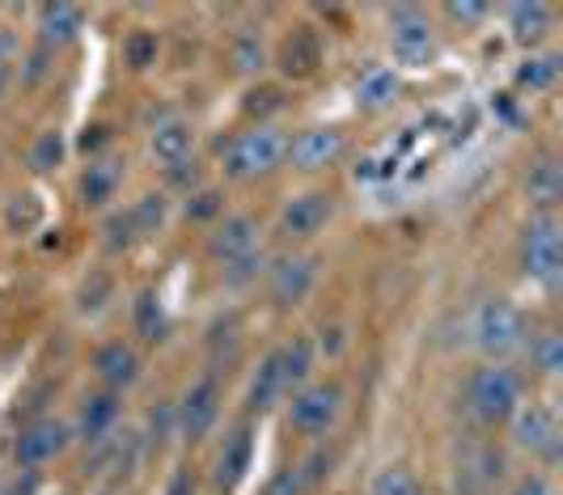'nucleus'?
Instances as JSON below:
<instances>
[{"instance_id":"18","label":"nucleus","mask_w":563,"mask_h":495,"mask_svg":"<svg viewBox=\"0 0 563 495\" xmlns=\"http://www.w3.org/2000/svg\"><path fill=\"white\" fill-rule=\"evenodd\" d=\"M508 30L521 47H538L547 34H551V4L542 0H526V4H512L508 9Z\"/></svg>"},{"instance_id":"14","label":"nucleus","mask_w":563,"mask_h":495,"mask_svg":"<svg viewBox=\"0 0 563 495\" xmlns=\"http://www.w3.org/2000/svg\"><path fill=\"white\" fill-rule=\"evenodd\" d=\"M500 474H505V458L496 453V449H471L466 458H462V466H457V483L466 487L471 495H487L496 483H500Z\"/></svg>"},{"instance_id":"33","label":"nucleus","mask_w":563,"mask_h":495,"mask_svg":"<svg viewBox=\"0 0 563 495\" xmlns=\"http://www.w3.org/2000/svg\"><path fill=\"white\" fill-rule=\"evenodd\" d=\"M395 73H368L365 81H361V89H356V98L365 102V107H386L390 98H395Z\"/></svg>"},{"instance_id":"29","label":"nucleus","mask_w":563,"mask_h":495,"mask_svg":"<svg viewBox=\"0 0 563 495\" xmlns=\"http://www.w3.org/2000/svg\"><path fill=\"white\" fill-rule=\"evenodd\" d=\"M123 59H128V68H153L157 64V34H148V30H136V34H128V43H123Z\"/></svg>"},{"instance_id":"30","label":"nucleus","mask_w":563,"mask_h":495,"mask_svg":"<svg viewBox=\"0 0 563 495\" xmlns=\"http://www.w3.org/2000/svg\"><path fill=\"white\" fill-rule=\"evenodd\" d=\"M368 495H420V483H416V474H411V470L386 466L377 479H373Z\"/></svg>"},{"instance_id":"38","label":"nucleus","mask_w":563,"mask_h":495,"mask_svg":"<svg viewBox=\"0 0 563 495\" xmlns=\"http://www.w3.org/2000/svg\"><path fill=\"white\" fill-rule=\"evenodd\" d=\"M221 212V191H199L191 204H187V217L191 220H208Z\"/></svg>"},{"instance_id":"41","label":"nucleus","mask_w":563,"mask_h":495,"mask_svg":"<svg viewBox=\"0 0 563 495\" xmlns=\"http://www.w3.org/2000/svg\"><path fill=\"white\" fill-rule=\"evenodd\" d=\"M512 495H551V483L542 474H526V479H517Z\"/></svg>"},{"instance_id":"25","label":"nucleus","mask_w":563,"mask_h":495,"mask_svg":"<svg viewBox=\"0 0 563 495\" xmlns=\"http://www.w3.org/2000/svg\"><path fill=\"white\" fill-rule=\"evenodd\" d=\"M530 360H534V369L542 377H560L563 369V339L555 330H542L530 339Z\"/></svg>"},{"instance_id":"15","label":"nucleus","mask_w":563,"mask_h":495,"mask_svg":"<svg viewBox=\"0 0 563 495\" xmlns=\"http://www.w3.org/2000/svg\"><path fill=\"white\" fill-rule=\"evenodd\" d=\"M251 458H254V440H251V432L242 428V432H233V437L225 440V449L217 453V470H212L217 487H221V492H233V487L246 479Z\"/></svg>"},{"instance_id":"17","label":"nucleus","mask_w":563,"mask_h":495,"mask_svg":"<svg viewBox=\"0 0 563 495\" xmlns=\"http://www.w3.org/2000/svg\"><path fill=\"white\" fill-rule=\"evenodd\" d=\"M526 195L538 212H555V204L563 199V169L555 157H542V162L530 165L526 174Z\"/></svg>"},{"instance_id":"27","label":"nucleus","mask_w":563,"mask_h":495,"mask_svg":"<svg viewBox=\"0 0 563 495\" xmlns=\"http://www.w3.org/2000/svg\"><path fill=\"white\" fill-rule=\"evenodd\" d=\"M128 217H132L136 238H148V233H157V229L166 224V199H162V195H144V199H136V204L128 208Z\"/></svg>"},{"instance_id":"19","label":"nucleus","mask_w":563,"mask_h":495,"mask_svg":"<svg viewBox=\"0 0 563 495\" xmlns=\"http://www.w3.org/2000/svg\"><path fill=\"white\" fill-rule=\"evenodd\" d=\"M191 148H196V132H191V123H183V119H166V123H157L153 128V157L157 162L169 165H183L191 157Z\"/></svg>"},{"instance_id":"3","label":"nucleus","mask_w":563,"mask_h":495,"mask_svg":"<svg viewBox=\"0 0 563 495\" xmlns=\"http://www.w3.org/2000/svg\"><path fill=\"white\" fill-rule=\"evenodd\" d=\"M466 403H471L479 424H505V419H512L517 403H521V382L505 364H487L466 385Z\"/></svg>"},{"instance_id":"40","label":"nucleus","mask_w":563,"mask_h":495,"mask_svg":"<svg viewBox=\"0 0 563 495\" xmlns=\"http://www.w3.org/2000/svg\"><path fill=\"white\" fill-rule=\"evenodd\" d=\"M22 199H26V204H13V208H9V224H13V229H18V224L26 229V224L38 220V204H34L30 195H22Z\"/></svg>"},{"instance_id":"37","label":"nucleus","mask_w":563,"mask_h":495,"mask_svg":"<svg viewBox=\"0 0 563 495\" xmlns=\"http://www.w3.org/2000/svg\"><path fill=\"white\" fill-rule=\"evenodd\" d=\"M280 107V89H272V85H263V89H251L246 94V114H267V110H276Z\"/></svg>"},{"instance_id":"42","label":"nucleus","mask_w":563,"mask_h":495,"mask_svg":"<svg viewBox=\"0 0 563 495\" xmlns=\"http://www.w3.org/2000/svg\"><path fill=\"white\" fill-rule=\"evenodd\" d=\"M0 495H38V479L26 470V474H18V479H13V483H9Z\"/></svg>"},{"instance_id":"1","label":"nucleus","mask_w":563,"mask_h":495,"mask_svg":"<svg viewBox=\"0 0 563 495\" xmlns=\"http://www.w3.org/2000/svg\"><path fill=\"white\" fill-rule=\"evenodd\" d=\"M284 157H288V136L272 123H258L233 140V148L225 153V174L233 183H251V178L272 174Z\"/></svg>"},{"instance_id":"16","label":"nucleus","mask_w":563,"mask_h":495,"mask_svg":"<svg viewBox=\"0 0 563 495\" xmlns=\"http://www.w3.org/2000/svg\"><path fill=\"white\" fill-rule=\"evenodd\" d=\"M212 254L221 258V263H233V258H242V254H254L258 246V224L251 217H229L217 233H212Z\"/></svg>"},{"instance_id":"24","label":"nucleus","mask_w":563,"mask_h":495,"mask_svg":"<svg viewBox=\"0 0 563 495\" xmlns=\"http://www.w3.org/2000/svg\"><path fill=\"white\" fill-rule=\"evenodd\" d=\"M276 356H280V369H284V385H301L306 377H310V369H313L310 339H292V343H284Z\"/></svg>"},{"instance_id":"45","label":"nucleus","mask_w":563,"mask_h":495,"mask_svg":"<svg viewBox=\"0 0 563 495\" xmlns=\"http://www.w3.org/2000/svg\"><path fill=\"white\" fill-rule=\"evenodd\" d=\"M169 495H191V483H187V474H178V479L169 483Z\"/></svg>"},{"instance_id":"35","label":"nucleus","mask_w":563,"mask_h":495,"mask_svg":"<svg viewBox=\"0 0 563 495\" xmlns=\"http://www.w3.org/2000/svg\"><path fill=\"white\" fill-rule=\"evenodd\" d=\"M301 492H306V474L297 466H284L272 474V483H267L263 495H301Z\"/></svg>"},{"instance_id":"2","label":"nucleus","mask_w":563,"mask_h":495,"mask_svg":"<svg viewBox=\"0 0 563 495\" xmlns=\"http://www.w3.org/2000/svg\"><path fill=\"white\" fill-rule=\"evenodd\" d=\"M521 267L526 275L542 284V288H560L563 279V233L555 212H538L530 224H526V238H521Z\"/></svg>"},{"instance_id":"7","label":"nucleus","mask_w":563,"mask_h":495,"mask_svg":"<svg viewBox=\"0 0 563 495\" xmlns=\"http://www.w3.org/2000/svg\"><path fill=\"white\" fill-rule=\"evenodd\" d=\"M339 407H343V389H339L335 382L310 385V389H301V394L292 398L288 424H292L297 432H306V437H322L339 419Z\"/></svg>"},{"instance_id":"12","label":"nucleus","mask_w":563,"mask_h":495,"mask_svg":"<svg viewBox=\"0 0 563 495\" xmlns=\"http://www.w3.org/2000/svg\"><path fill=\"white\" fill-rule=\"evenodd\" d=\"M339 157H343V132L339 128H310L297 140H288V162L297 165V169H306V174L327 169Z\"/></svg>"},{"instance_id":"44","label":"nucleus","mask_w":563,"mask_h":495,"mask_svg":"<svg viewBox=\"0 0 563 495\" xmlns=\"http://www.w3.org/2000/svg\"><path fill=\"white\" fill-rule=\"evenodd\" d=\"M102 140H107V128H89V132L81 136V148H98Z\"/></svg>"},{"instance_id":"39","label":"nucleus","mask_w":563,"mask_h":495,"mask_svg":"<svg viewBox=\"0 0 563 495\" xmlns=\"http://www.w3.org/2000/svg\"><path fill=\"white\" fill-rule=\"evenodd\" d=\"M107 233H111L107 242H111L114 250H119V246H132V238H136V229H132V217H128V212L111 217V220H107Z\"/></svg>"},{"instance_id":"4","label":"nucleus","mask_w":563,"mask_h":495,"mask_svg":"<svg viewBox=\"0 0 563 495\" xmlns=\"http://www.w3.org/2000/svg\"><path fill=\"white\" fill-rule=\"evenodd\" d=\"M471 330H475L479 352H487V356H508V352H517V348L526 343V318H521V309L512 301H505V297L479 301L475 318H471Z\"/></svg>"},{"instance_id":"9","label":"nucleus","mask_w":563,"mask_h":495,"mask_svg":"<svg viewBox=\"0 0 563 495\" xmlns=\"http://www.w3.org/2000/svg\"><path fill=\"white\" fill-rule=\"evenodd\" d=\"M68 440H73L68 424H59V419H34L26 432L18 437V444H13V458H18L22 470H34L43 466V462H52V458H59L68 449Z\"/></svg>"},{"instance_id":"6","label":"nucleus","mask_w":563,"mask_h":495,"mask_svg":"<svg viewBox=\"0 0 563 495\" xmlns=\"http://www.w3.org/2000/svg\"><path fill=\"white\" fill-rule=\"evenodd\" d=\"M517 415V428H512V440H517V449H526V453H534L542 458L547 466H555L560 462V444H563V432H560V419L551 407H526V411H512Z\"/></svg>"},{"instance_id":"20","label":"nucleus","mask_w":563,"mask_h":495,"mask_svg":"<svg viewBox=\"0 0 563 495\" xmlns=\"http://www.w3.org/2000/svg\"><path fill=\"white\" fill-rule=\"evenodd\" d=\"M284 369H280V356L272 352V356L258 364V373L251 377V389H246V407H251L254 415H263V411H272L276 403L284 398Z\"/></svg>"},{"instance_id":"22","label":"nucleus","mask_w":563,"mask_h":495,"mask_svg":"<svg viewBox=\"0 0 563 495\" xmlns=\"http://www.w3.org/2000/svg\"><path fill=\"white\" fill-rule=\"evenodd\" d=\"M81 26H85V13L77 9V4H43V9H38L43 43L64 47V43H73V38L81 34Z\"/></svg>"},{"instance_id":"8","label":"nucleus","mask_w":563,"mask_h":495,"mask_svg":"<svg viewBox=\"0 0 563 495\" xmlns=\"http://www.w3.org/2000/svg\"><path fill=\"white\" fill-rule=\"evenodd\" d=\"M217 415H221V385H217V377H203V382H196L183 394V403L174 411V424H178V432L187 440H199L208 437Z\"/></svg>"},{"instance_id":"21","label":"nucleus","mask_w":563,"mask_h":495,"mask_svg":"<svg viewBox=\"0 0 563 495\" xmlns=\"http://www.w3.org/2000/svg\"><path fill=\"white\" fill-rule=\"evenodd\" d=\"M93 369H98V377L111 385V389H123V385H132L141 377V360H136V352L128 343H107L93 356Z\"/></svg>"},{"instance_id":"23","label":"nucleus","mask_w":563,"mask_h":495,"mask_svg":"<svg viewBox=\"0 0 563 495\" xmlns=\"http://www.w3.org/2000/svg\"><path fill=\"white\" fill-rule=\"evenodd\" d=\"M114 419H119V398H114V394H93V398H85L81 440H89V444L107 440V432L114 428Z\"/></svg>"},{"instance_id":"43","label":"nucleus","mask_w":563,"mask_h":495,"mask_svg":"<svg viewBox=\"0 0 563 495\" xmlns=\"http://www.w3.org/2000/svg\"><path fill=\"white\" fill-rule=\"evenodd\" d=\"M9 55H13V34L0 26V68L9 64Z\"/></svg>"},{"instance_id":"34","label":"nucleus","mask_w":563,"mask_h":495,"mask_svg":"<svg viewBox=\"0 0 563 495\" xmlns=\"http://www.w3.org/2000/svg\"><path fill=\"white\" fill-rule=\"evenodd\" d=\"M233 68H238V73H254V68H263V38H258V34L242 30V34L233 38Z\"/></svg>"},{"instance_id":"13","label":"nucleus","mask_w":563,"mask_h":495,"mask_svg":"<svg viewBox=\"0 0 563 495\" xmlns=\"http://www.w3.org/2000/svg\"><path fill=\"white\" fill-rule=\"evenodd\" d=\"M310 284H313V258L288 254V258H280V263L272 267V301L280 305V309L301 305L306 293H310Z\"/></svg>"},{"instance_id":"36","label":"nucleus","mask_w":563,"mask_h":495,"mask_svg":"<svg viewBox=\"0 0 563 495\" xmlns=\"http://www.w3.org/2000/svg\"><path fill=\"white\" fill-rule=\"evenodd\" d=\"M445 13H450L457 26H479L492 9H487V4H471V0H450V4H445Z\"/></svg>"},{"instance_id":"26","label":"nucleus","mask_w":563,"mask_h":495,"mask_svg":"<svg viewBox=\"0 0 563 495\" xmlns=\"http://www.w3.org/2000/svg\"><path fill=\"white\" fill-rule=\"evenodd\" d=\"M114 187H119V169L111 162H93L81 178V199L85 204H107Z\"/></svg>"},{"instance_id":"10","label":"nucleus","mask_w":563,"mask_h":495,"mask_svg":"<svg viewBox=\"0 0 563 495\" xmlns=\"http://www.w3.org/2000/svg\"><path fill=\"white\" fill-rule=\"evenodd\" d=\"M276 64L288 81H310L322 64V38L313 26H292L280 38V52H276Z\"/></svg>"},{"instance_id":"5","label":"nucleus","mask_w":563,"mask_h":495,"mask_svg":"<svg viewBox=\"0 0 563 495\" xmlns=\"http://www.w3.org/2000/svg\"><path fill=\"white\" fill-rule=\"evenodd\" d=\"M390 52H395L398 64H411V68H420V64L432 59L437 38H432V22H428L423 9L402 4V9L390 13Z\"/></svg>"},{"instance_id":"31","label":"nucleus","mask_w":563,"mask_h":495,"mask_svg":"<svg viewBox=\"0 0 563 495\" xmlns=\"http://www.w3.org/2000/svg\"><path fill=\"white\" fill-rule=\"evenodd\" d=\"M560 77V55H542V59H530L517 68V85H530V89H547Z\"/></svg>"},{"instance_id":"32","label":"nucleus","mask_w":563,"mask_h":495,"mask_svg":"<svg viewBox=\"0 0 563 495\" xmlns=\"http://www.w3.org/2000/svg\"><path fill=\"white\" fill-rule=\"evenodd\" d=\"M64 162V136L59 132H43V136L34 140V148H30V165L38 169V174H47V169H56Z\"/></svg>"},{"instance_id":"28","label":"nucleus","mask_w":563,"mask_h":495,"mask_svg":"<svg viewBox=\"0 0 563 495\" xmlns=\"http://www.w3.org/2000/svg\"><path fill=\"white\" fill-rule=\"evenodd\" d=\"M136 330L148 343L166 339V314H162V301L153 293H141V301H136Z\"/></svg>"},{"instance_id":"11","label":"nucleus","mask_w":563,"mask_h":495,"mask_svg":"<svg viewBox=\"0 0 563 495\" xmlns=\"http://www.w3.org/2000/svg\"><path fill=\"white\" fill-rule=\"evenodd\" d=\"M331 212H335V204H331V195L327 191L292 195L280 212V233L284 238L306 242V238H313V233H322V224L331 220Z\"/></svg>"}]
</instances>
